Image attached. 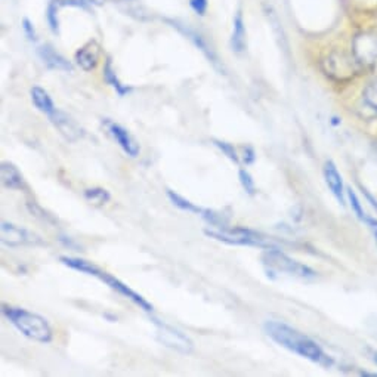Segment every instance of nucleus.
<instances>
[{
    "instance_id": "obj_15",
    "label": "nucleus",
    "mask_w": 377,
    "mask_h": 377,
    "mask_svg": "<svg viewBox=\"0 0 377 377\" xmlns=\"http://www.w3.org/2000/svg\"><path fill=\"white\" fill-rule=\"evenodd\" d=\"M76 64L83 71H92L97 69L100 60V46L97 42H89L76 52Z\"/></svg>"
},
{
    "instance_id": "obj_31",
    "label": "nucleus",
    "mask_w": 377,
    "mask_h": 377,
    "mask_svg": "<svg viewBox=\"0 0 377 377\" xmlns=\"http://www.w3.org/2000/svg\"><path fill=\"white\" fill-rule=\"evenodd\" d=\"M254 158H256V154H254V150L252 146H246L245 148V156H243V160L246 165H253L254 163Z\"/></svg>"
},
{
    "instance_id": "obj_13",
    "label": "nucleus",
    "mask_w": 377,
    "mask_h": 377,
    "mask_svg": "<svg viewBox=\"0 0 377 377\" xmlns=\"http://www.w3.org/2000/svg\"><path fill=\"white\" fill-rule=\"evenodd\" d=\"M39 57L43 64L50 70L58 71H73V65L70 61H67L61 53H58L50 45H43L39 48Z\"/></svg>"
},
{
    "instance_id": "obj_3",
    "label": "nucleus",
    "mask_w": 377,
    "mask_h": 377,
    "mask_svg": "<svg viewBox=\"0 0 377 377\" xmlns=\"http://www.w3.org/2000/svg\"><path fill=\"white\" fill-rule=\"evenodd\" d=\"M205 234L217 241H222L231 246H249L259 249H280V243L274 238L263 233L250 230L246 226H230L225 225L221 228H206Z\"/></svg>"
},
{
    "instance_id": "obj_6",
    "label": "nucleus",
    "mask_w": 377,
    "mask_h": 377,
    "mask_svg": "<svg viewBox=\"0 0 377 377\" xmlns=\"http://www.w3.org/2000/svg\"><path fill=\"white\" fill-rule=\"evenodd\" d=\"M2 245L11 249L24 246H46V241L36 233L12 222H2Z\"/></svg>"
},
{
    "instance_id": "obj_2",
    "label": "nucleus",
    "mask_w": 377,
    "mask_h": 377,
    "mask_svg": "<svg viewBox=\"0 0 377 377\" xmlns=\"http://www.w3.org/2000/svg\"><path fill=\"white\" fill-rule=\"evenodd\" d=\"M2 315L15 327L25 338L39 343H50L53 339V331L49 321L36 313L27 311L24 308H17L4 303Z\"/></svg>"
},
{
    "instance_id": "obj_7",
    "label": "nucleus",
    "mask_w": 377,
    "mask_h": 377,
    "mask_svg": "<svg viewBox=\"0 0 377 377\" xmlns=\"http://www.w3.org/2000/svg\"><path fill=\"white\" fill-rule=\"evenodd\" d=\"M352 55L359 65H373L377 62V33H359L352 42Z\"/></svg>"
},
{
    "instance_id": "obj_27",
    "label": "nucleus",
    "mask_w": 377,
    "mask_h": 377,
    "mask_svg": "<svg viewBox=\"0 0 377 377\" xmlns=\"http://www.w3.org/2000/svg\"><path fill=\"white\" fill-rule=\"evenodd\" d=\"M27 209L30 210V213L33 214V217L40 218V219L45 221V222H53V218L50 217V214L46 213L42 207L37 206L36 203H27Z\"/></svg>"
},
{
    "instance_id": "obj_30",
    "label": "nucleus",
    "mask_w": 377,
    "mask_h": 377,
    "mask_svg": "<svg viewBox=\"0 0 377 377\" xmlns=\"http://www.w3.org/2000/svg\"><path fill=\"white\" fill-rule=\"evenodd\" d=\"M22 29H24L27 37H29V40H33V42H34V40L37 39V36H36V30H34L33 24H32L29 20H27V18L22 21Z\"/></svg>"
},
{
    "instance_id": "obj_19",
    "label": "nucleus",
    "mask_w": 377,
    "mask_h": 377,
    "mask_svg": "<svg viewBox=\"0 0 377 377\" xmlns=\"http://www.w3.org/2000/svg\"><path fill=\"white\" fill-rule=\"evenodd\" d=\"M231 48L235 53H243L246 50V27L241 12L237 13L234 20V32L231 37Z\"/></svg>"
},
{
    "instance_id": "obj_9",
    "label": "nucleus",
    "mask_w": 377,
    "mask_h": 377,
    "mask_svg": "<svg viewBox=\"0 0 377 377\" xmlns=\"http://www.w3.org/2000/svg\"><path fill=\"white\" fill-rule=\"evenodd\" d=\"M105 128H107V130H109V133L111 135V138L117 142V145L122 148V150L129 157L135 158V157L139 156V153H141L139 144L135 141V138L123 126H120V125L111 122V120H105Z\"/></svg>"
},
{
    "instance_id": "obj_12",
    "label": "nucleus",
    "mask_w": 377,
    "mask_h": 377,
    "mask_svg": "<svg viewBox=\"0 0 377 377\" xmlns=\"http://www.w3.org/2000/svg\"><path fill=\"white\" fill-rule=\"evenodd\" d=\"M0 181H2V185L6 190L21 191L25 188L21 170L11 161H2V165H0Z\"/></svg>"
},
{
    "instance_id": "obj_32",
    "label": "nucleus",
    "mask_w": 377,
    "mask_h": 377,
    "mask_svg": "<svg viewBox=\"0 0 377 377\" xmlns=\"http://www.w3.org/2000/svg\"><path fill=\"white\" fill-rule=\"evenodd\" d=\"M370 228V231L373 233V237L376 240V243H377V219H373V218H366L364 219Z\"/></svg>"
},
{
    "instance_id": "obj_18",
    "label": "nucleus",
    "mask_w": 377,
    "mask_h": 377,
    "mask_svg": "<svg viewBox=\"0 0 377 377\" xmlns=\"http://www.w3.org/2000/svg\"><path fill=\"white\" fill-rule=\"evenodd\" d=\"M32 100H33V104H34L36 109L40 113L46 114L48 117L57 110V107H55V104H53L52 98L49 97V93L40 86H34L32 89Z\"/></svg>"
},
{
    "instance_id": "obj_14",
    "label": "nucleus",
    "mask_w": 377,
    "mask_h": 377,
    "mask_svg": "<svg viewBox=\"0 0 377 377\" xmlns=\"http://www.w3.org/2000/svg\"><path fill=\"white\" fill-rule=\"evenodd\" d=\"M322 173H324V179L327 186L330 188L331 194L336 197V200L339 201L341 205H345V191H343V181L341 173L336 167L333 161H326L324 169H322Z\"/></svg>"
},
{
    "instance_id": "obj_28",
    "label": "nucleus",
    "mask_w": 377,
    "mask_h": 377,
    "mask_svg": "<svg viewBox=\"0 0 377 377\" xmlns=\"http://www.w3.org/2000/svg\"><path fill=\"white\" fill-rule=\"evenodd\" d=\"M348 198L349 201H351V207L352 210L357 213V217L361 219V221H364L366 217H364V212H362V207L359 205V200L357 197V194L352 191V190H348Z\"/></svg>"
},
{
    "instance_id": "obj_11",
    "label": "nucleus",
    "mask_w": 377,
    "mask_h": 377,
    "mask_svg": "<svg viewBox=\"0 0 377 377\" xmlns=\"http://www.w3.org/2000/svg\"><path fill=\"white\" fill-rule=\"evenodd\" d=\"M167 22H170V24L174 27V29L179 30L188 40H191L193 45H194L196 48H198L201 52H203V53H205V57H206V58H207V60L218 69V67H219V61H218L217 53H214L213 49L207 45V42H206L203 36L198 34L196 30L190 29V27H188L186 24H182V22H179V21L167 20Z\"/></svg>"
},
{
    "instance_id": "obj_34",
    "label": "nucleus",
    "mask_w": 377,
    "mask_h": 377,
    "mask_svg": "<svg viewBox=\"0 0 377 377\" xmlns=\"http://www.w3.org/2000/svg\"><path fill=\"white\" fill-rule=\"evenodd\" d=\"M371 359L376 362V364H377V351H374V352H371Z\"/></svg>"
},
{
    "instance_id": "obj_8",
    "label": "nucleus",
    "mask_w": 377,
    "mask_h": 377,
    "mask_svg": "<svg viewBox=\"0 0 377 377\" xmlns=\"http://www.w3.org/2000/svg\"><path fill=\"white\" fill-rule=\"evenodd\" d=\"M97 278H100L101 281H104L105 285L109 286L111 290L117 292L118 294H122L123 298L129 299L132 303L139 306V309H142V311L151 313L153 309H154V306L150 302H148L145 298H142V296L139 293L132 290L128 285H125V282L122 280H118L117 277H114V275H111L109 273H105V271H102V269H101Z\"/></svg>"
},
{
    "instance_id": "obj_20",
    "label": "nucleus",
    "mask_w": 377,
    "mask_h": 377,
    "mask_svg": "<svg viewBox=\"0 0 377 377\" xmlns=\"http://www.w3.org/2000/svg\"><path fill=\"white\" fill-rule=\"evenodd\" d=\"M83 197L88 203H90L92 206H97V207L107 205L111 200V194L107 191L105 188H101V186L88 188V190L83 191Z\"/></svg>"
},
{
    "instance_id": "obj_33",
    "label": "nucleus",
    "mask_w": 377,
    "mask_h": 377,
    "mask_svg": "<svg viewBox=\"0 0 377 377\" xmlns=\"http://www.w3.org/2000/svg\"><path fill=\"white\" fill-rule=\"evenodd\" d=\"M85 2L90 4V5H95V6H101V5H104L105 0H85Z\"/></svg>"
},
{
    "instance_id": "obj_25",
    "label": "nucleus",
    "mask_w": 377,
    "mask_h": 377,
    "mask_svg": "<svg viewBox=\"0 0 377 377\" xmlns=\"http://www.w3.org/2000/svg\"><path fill=\"white\" fill-rule=\"evenodd\" d=\"M364 101L367 105H370L371 109L377 110V78H374L373 82L369 83V86L364 90Z\"/></svg>"
},
{
    "instance_id": "obj_16",
    "label": "nucleus",
    "mask_w": 377,
    "mask_h": 377,
    "mask_svg": "<svg viewBox=\"0 0 377 377\" xmlns=\"http://www.w3.org/2000/svg\"><path fill=\"white\" fill-rule=\"evenodd\" d=\"M114 5L122 11L125 15L138 21H151L153 15L141 0H114Z\"/></svg>"
},
{
    "instance_id": "obj_23",
    "label": "nucleus",
    "mask_w": 377,
    "mask_h": 377,
    "mask_svg": "<svg viewBox=\"0 0 377 377\" xmlns=\"http://www.w3.org/2000/svg\"><path fill=\"white\" fill-rule=\"evenodd\" d=\"M212 142L214 146H218L219 150L233 161V163H235V165L240 163V157H238V153L235 150L234 144H230V142L222 141V139H212Z\"/></svg>"
},
{
    "instance_id": "obj_22",
    "label": "nucleus",
    "mask_w": 377,
    "mask_h": 377,
    "mask_svg": "<svg viewBox=\"0 0 377 377\" xmlns=\"http://www.w3.org/2000/svg\"><path fill=\"white\" fill-rule=\"evenodd\" d=\"M104 78L105 82L109 83L111 88H114V90L118 93L120 97H125L126 93L130 90V88L125 86L122 82H120L116 71L113 70V65H111V61L109 60L105 62V67H104Z\"/></svg>"
},
{
    "instance_id": "obj_26",
    "label": "nucleus",
    "mask_w": 377,
    "mask_h": 377,
    "mask_svg": "<svg viewBox=\"0 0 377 377\" xmlns=\"http://www.w3.org/2000/svg\"><path fill=\"white\" fill-rule=\"evenodd\" d=\"M57 5L55 4H50L49 8H48V22H49L50 30L53 33H55V34L60 32V22H58V15H57Z\"/></svg>"
},
{
    "instance_id": "obj_24",
    "label": "nucleus",
    "mask_w": 377,
    "mask_h": 377,
    "mask_svg": "<svg viewBox=\"0 0 377 377\" xmlns=\"http://www.w3.org/2000/svg\"><path fill=\"white\" fill-rule=\"evenodd\" d=\"M238 181L241 184V186H243V190L250 194V196H254L256 194V185H254V179L252 174L246 170V169H240L238 170Z\"/></svg>"
},
{
    "instance_id": "obj_29",
    "label": "nucleus",
    "mask_w": 377,
    "mask_h": 377,
    "mask_svg": "<svg viewBox=\"0 0 377 377\" xmlns=\"http://www.w3.org/2000/svg\"><path fill=\"white\" fill-rule=\"evenodd\" d=\"M190 4L198 15H205V12L207 9V0H191Z\"/></svg>"
},
{
    "instance_id": "obj_10",
    "label": "nucleus",
    "mask_w": 377,
    "mask_h": 377,
    "mask_svg": "<svg viewBox=\"0 0 377 377\" xmlns=\"http://www.w3.org/2000/svg\"><path fill=\"white\" fill-rule=\"evenodd\" d=\"M49 120H50V123L58 129V132L62 135V137L67 141L76 142L85 135L83 129L80 128L71 117H69L65 113L60 111L58 109L49 116Z\"/></svg>"
},
{
    "instance_id": "obj_4",
    "label": "nucleus",
    "mask_w": 377,
    "mask_h": 377,
    "mask_svg": "<svg viewBox=\"0 0 377 377\" xmlns=\"http://www.w3.org/2000/svg\"><path fill=\"white\" fill-rule=\"evenodd\" d=\"M261 262L265 266L268 275L285 274L302 280L314 278L317 275L313 268L292 259L285 252H281V249H265L261 254Z\"/></svg>"
},
{
    "instance_id": "obj_1",
    "label": "nucleus",
    "mask_w": 377,
    "mask_h": 377,
    "mask_svg": "<svg viewBox=\"0 0 377 377\" xmlns=\"http://www.w3.org/2000/svg\"><path fill=\"white\" fill-rule=\"evenodd\" d=\"M263 331L269 339L274 341L277 345L286 348L287 351L293 354H298L299 357H303L322 367L329 369L333 366V358L326 354L324 349L315 341L308 338L305 333L287 326L286 322L274 320L266 321L263 324Z\"/></svg>"
},
{
    "instance_id": "obj_21",
    "label": "nucleus",
    "mask_w": 377,
    "mask_h": 377,
    "mask_svg": "<svg viewBox=\"0 0 377 377\" xmlns=\"http://www.w3.org/2000/svg\"><path fill=\"white\" fill-rule=\"evenodd\" d=\"M166 196H167V198L170 200V203H172L174 207H178V209H181V210H184V212H190V213L201 214V213H203V210H205V209H201V207L196 206V205L193 203V201L186 200L185 197H182L181 194L174 193V191H172V190H167V191H166Z\"/></svg>"
},
{
    "instance_id": "obj_5",
    "label": "nucleus",
    "mask_w": 377,
    "mask_h": 377,
    "mask_svg": "<svg viewBox=\"0 0 377 377\" xmlns=\"http://www.w3.org/2000/svg\"><path fill=\"white\" fill-rule=\"evenodd\" d=\"M153 322L156 326L157 339L165 346L181 354H191L194 351V343L185 333H182L178 329H174L170 324H166L165 321L153 318Z\"/></svg>"
},
{
    "instance_id": "obj_17",
    "label": "nucleus",
    "mask_w": 377,
    "mask_h": 377,
    "mask_svg": "<svg viewBox=\"0 0 377 377\" xmlns=\"http://www.w3.org/2000/svg\"><path fill=\"white\" fill-rule=\"evenodd\" d=\"M60 262L65 266H69L74 271H78L82 274L90 275V277H98L101 268H98L97 265H93L92 262L82 259V258H76V256H61Z\"/></svg>"
}]
</instances>
